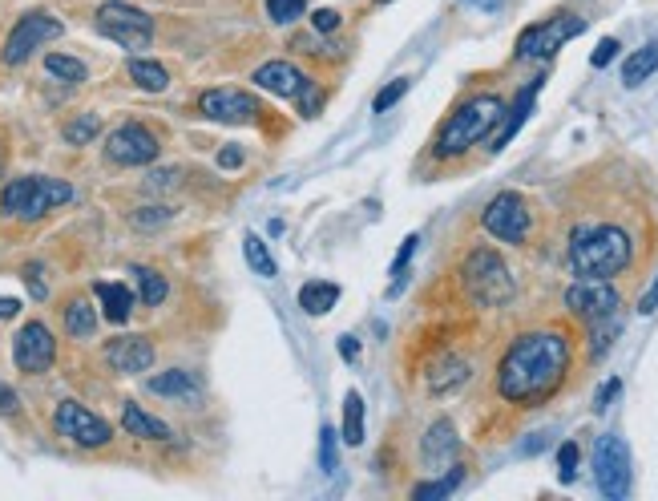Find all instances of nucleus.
Returning a JSON list of instances; mask_svg holds the SVG:
<instances>
[{
	"label": "nucleus",
	"instance_id": "1",
	"mask_svg": "<svg viewBox=\"0 0 658 501\" xmlns=\"http://www.w3.org/2000/svg\"><path fill=\"white\" fill-rule=\"evenodd\" d=\"M574 340L562 328H537L517 336L497 364V396L521 409L545 405L570 376Z\"/></svg>",
	"mask_w": 658,
	"mask_h": 501
},
{
	"label": "nucleus",
	"instance_id": "2",
	"mask_svg": "<svg viewBox=\"0 0 658 501\" xmlns=\"http://www.w3.org/2000/svg\"><path fill=\"white\" fill-rule=\"evenodd\" d=\"M566 263L578 279H614L634 263V239L618 223H578L570 231Z\"/></svg>",
	"mask_w": 658,
	"mask_h": 501
},
{
	"label": "nucleus",
	"instance_id": "3",
	"mask_svg": "<svg viewBox=\"0 0 658 501\" xmlns=\"http://www.w3.org/2000/svg\"><path fill=\"white\" fill-rule=\"evenodd\" d=\"M501 114H505V102H501L497 93H477V97H469V102H461V106L445 118V126L436 130V138H432V158H436V162H453V158L469 154L477 142H485V138L497 130Z\"/></svg>",
	"mask_w": 658,
	"mask_h": 501
},
{
	"label": "nucleus",
	"instance_id": "4",
	"mask_svg": "<svg viewBox=\"0 0 658 501\" xmlns=\"http://www.w3.org/2000/svg\"><path fill=\"white\" fill-rule=\"evenodd\" d=\"M69 198H73L69 182L49 178V174H21V178H9V186L0 190V211L21 223H37L53 207L69 203Z\"/></svg>",
	"mask_w": 658,
	"mask_h": 501
},
{
	"label": "nucleus",
	"instance_id": "5",
	"mask_svg": "<svg viewBox=\"0 0 658 501\" xmlns=\"http://www.w3.org/2000/svg\"><path fill=\"white\" fill-rule=\"evenodd\" d=\"M461 283H465V291H469V299H473L477 308H505L509 299L517 295L513 271L501 259V251H493V247H473L465 255Z\"/></svg>",
	"mask_w": 658,
	"mask_h": 501
},
{
	"label": "nucleus",
	"instance_id": "6",
	"mask_svg": "<svg viewBox=\"0 0 658 501\" xmlns=\"http://www.w3.org/2000/svg\"><path fill=\"white\" fill-rule=\"evenodd\" d=\"M93 25L105 41H114L130 53L150 49V41H154V21L142 9L126 5V0H105V5L97 9V17H93Z\"/></svg>",
	"mask_w": 658,
	"mask_h": 501
},
{
	"label": "nucleus",
	"instance_id": "7",
	"mask_svg": "<svg viewBox=\"0 0 658 501\" xmlns=\"http://www.w3.org/2000/svg\"><path fill=\"white\" fill-rule=\"evenodd\" d=\"M578 33H586V17H574V13H558L550 21H537L529 25L521 37H517V57L521 61H550L566 41H574Z\"/></svg>",
	"mask_w": 658,
	"mask_h": 501
},
{
	"label": "nucleus",
	"instance_id": "8",
	"mask_svg": "<svg viewBox=\"0 0 658 501\" xmlns=\"http://www.w3.org/2000/svg\"><path fill=\"white\" fill-rule=\"evenodd\" d=\"M481 227H485L493 239H501V243H513V247L529 243V235H533V211H529V203H525V194L501 190L493 203L485 207Z\"/></svg>",
	"mask_w": 658,
	"mask_h": 501
},
{
	"label": "nucleus",
	"instance_id": "9",
	"mask_svg": "<svg viewBox=\"0 0 658 501\" xmlns=\"http://www.w3.org/2000/svg\"><path fill=\"white\" fill-rule=\"evenodd\" d=\"M53 429L73 441L77 449H105L114 441V429H109L105 417H97L93 409H85L81 400H61L57 413H53Z\"/></svg>",
	"mask_w": 658,
	"mask_h": 501
},
{
	"label": "nucleus",
	"instance_id": "10",
	"mask_svg": "<svg viewBox=\"0 0 658 501\" xmlns=\"http://www.w3.org/2000/svg\"><path fill=\"white\" fill-rule=\"evenodd\" d=\"M61 33H65V25H61L53 13L33 9V13H25V17L13 25V33H9L5 49H0V61H5V65H25V61H29L41 45L57 41Z\"/></svg>",
	"mask_w": 658,
	"mask_h": 501
},
{
	"label": "nucleus",
	"instance_id": "11",
	"mask_svg": "<svg viewBox=\"0 0 658 501\" xmlns=\"http://www.w3.org/2000/svg\"><path fill=\"white\" fill-rule=\"evenodd\" d=\"M630 477H634V469H630L626 441L618 433H606L598 441V449H594V481H598L602 497H610V501L630 497Z\"/></svg>",
	"mask_w": 658,
	"mask_h": 501
},
{
	"label": "nucleus",
	"instance_id": "12",
	"mask_svg": "<svg viewBox=\"0 0 658 501\" xmlns=\"http://www.w3.org/2000/svg\"><path fill=\"white\" fill-rule=\"evenodd\" d=\"M158 154H162V142L142 122H122L114 134L105 138V158L118 162V166H150Z\"/></svg>",
	"mask_w": 658,
	"mask_h": 501
},
{
	"label": "nucleus",
	"instance_id": "13",
	"mask_svg": "<svg viewBox=\"0 0 658 501\" xmlns=\"http://www.w3.org/2000/svg\"><path fill=\"white\" fill-rule=\"evenodd\" d=\"M198 114L210 122H223V126H247V122H259L263 106L247 89H206L198 97Z\"/></svg>",
	"mask_w": 658,
	"mask_h": 501
},
{
	"label": "nucleus",
	"instance_id": "14",
	"mask_svg": "<svg viewBox=\"0 0 658 501\" xmlns=\"http://www.w3.org/2000/svg\"><path fill=\"white\" fill-rule=\"evenodd\" d=\"M618 287L610 279H578L566 287V308L570 316L586 320V324H598L606 316H618Z\"/></svg>",
	"mask_w": 658,
	"mask_h": 501
},
{
	"label": "nucleus",
	"instance_id": "15",
	"mask_svg": "<svg viewBox=\"0 0 658 501\" xmlns=\"http://www.w3.org/2000/svg\"><path fill=\"white\" fill-rule=\"evenodd\" d=\"M53 360H57V340H53L49 324H41V320L21 324V332L13 336V364L25 376H41L53 368Z\"/></svg>",
	"mask_w": 658,
	"mask_h": 501
},
{
	"label": "nucleus",
	"instance_id": "16",
	"mask_svg": "<svg viewBox=\"0 0 658 501\" xmlns=\"http://www.w3.org/2000/svg\"><path fill=\"white\" fill-rule=\"evenodd\" d=\"M154 340L150 336H114L105 344V364L114 368L118 376H138V372H150L154 364Z\"/></svg>",
	"mask_w": 658,
	"mask_h": 501
},
{
	"label": "nucleus",
	"instance_id": "17",
	"mask_svg": "<svg viewBox=\"0 0 658 501\" xmlns=\"http://www.w3.org/2000/svg\"><path fill=\"white\" fill-rule=\"evenodd\" d=\"M251 81L259 89L275 93V97H287V102H291V97H299V93H307V89H315V81L303 69H295L291 61H267V65H259L251 73Z\"/></svg>",
	"mask_w": 658,
	"mask_h": 501
},
{
	"label": "nucleus",
	"instance_id": "18",
	"mask_svg": "<svg viewBox=\"0 0 658 501\" xmlns=\"http://www.w3.org/2000/svg\"><path fill=\"white\" fill-rule=\"evenodd\" d=\"M537 93H541V77H533L517 97H513V106L501 114V122H497V130H493V142H489V150L493 154H501L513 138H517V130L525 126V118L533 114V102H537Z\"/></svg>",
	"mask_w": 658,
	"mask_h": 501
},
{
	"label": "nucleus",
	"instance_id": "19",
	"mask_svg": "<svg viewBox=\"0 0 658 501\" xmlns=\"http://www.w3.org/2000/svg\"><path fill=\"white\" fill-rule=\"evenodd\" d=\"M457 449H461V437H457V429H453L449 417L432 421L428 433H424V441H420V457H424L428 469H445V465H453Z\"/></svg>",
	"mask_w": 658,
	"mask_h": 501
},
{
	"label": "nucleus",
	"instance_id": "20",
	"mask_svg": "<svg viewBox=\"0 0 658 501\" xmlns=\"http://www.w3.org/2000/svg\"><path fill=\"white\" fill-rule=\"evenodd\" d=\"M93 295L101 299V316L109 320V324H126L130 320V312H134V291L126 287V283H93Z\"/></svg>",
	"mask_w": 658,
	"mask_h": 501
},
{
	"label": "nucleus",
	"instance_id": "21",
	"mask_svg": "<svg viewBox=\"0 0 658 501\" xmlns=\"http://www.w3.org/2000/svg\"><path fill=\"white\" fill-rule=\"evenodd\" d=\"M150 392L154 396H174V400H198L202 396V384L186 368H166V372L150 376Z\"/></svg>",
	"mask_w": 658,
	"mask_h": 501
},
{
	"label": "nucleus",
	"instance_id": "22",
	"mask_svg": "<svg viewBox=\"0 0 658 501\" xmlns=\"http://www.w3.org/2000/svg\"><path fill=\"white\" fill-rule=\"evenodd\" d=\"M122 429H126L130 437H142V441H170V437H174L166 421L150 417L142 405H134V400H126V405H122Z\"/></svg>",
	"mask_w": 658,
	"mask_h": 501
},
{
	"label": "nucleus",
	"instance_id": "23",
	"mask_svg": "<svg viewBox=\"0 0 658 501\" xmlns=\"http://www.w3.org/2000/svg\"><path fill=\"white\" fill-rule=\"evenodd\" d=\"M465 380H469V360H461V356H441L428 368V392L432 396H445V392L461 388Z\"/></svg>",
	"mask_w": 658,
	"mask_h": 501
},
{
	"label": "nucleus",
	"instance_id": "24",
	"mask_svg": "<svg viewBox=\"0 0 658 501\" xmlns=\"http://www.w3.org/2000/svg\"><path fill=\"white\" fill-rule=\"evenodd\" d=\"M340 304V283H327V279H311L299 287V308L307 316H327Z\"/></svg>",
	"mask_w": 658,
	"mask_h": 501
},
{
	"label": "nucleus",
	"instance_id": "25",
	"mask_svg": "<svg viewBox=\"0 0 658 501\" xmlns=\"http://www.w3.org/2000/svg\"><path fill=\"white\" fill-rule=\"evenodd\" d=\"M61 320H65V332H69L73 340H93V332H97V308L89 304L85 295H73V299H69L65 312H61Z\"/></svg>",
	"mask_w": 658,
	"mask_h": 501
},
{
	"label": "nucleus",
	"instance_id": "26",
	"mask_svg": "<svg viewBox=\"0 0 658 501\" xmlns=\"http://www.w3.org/2000/svg\"><path fill=\"white\" fill-rule=\"evenodd\" d=\"M650 73H658V41H646L642 49H634L622 65V85L626 89H638Z\"/></svg>",
	"mask_w": 658,
	"mask_h": 501
},
{
	"label": "nucleus",
	"instance_id": "27",
	"mask_svg": "<svg viewBox=\"0 0 658 501\" xmlns=\"http://www.w3.org/2000/svg\"><path fill=\"white\" fill-rule=\"evenodd\" d=\"M126 73H130V81H134L138 89H146V93H162V89L170 85L166 65H162V61H150V57H138V53L130 57Z\"/></svg>",
	"mask_w": 658,
	"mask_h": 501
},
{
	"label": "nucleus",
	"instance_id": "28",
	"mask_svg": "<svg viewBox=\"0 0 658 501\" xmlns=\"http://www.w3.org/2000/svg\"><path fill=\"white\" fill-rule=\"evenodd\" d=\"M340 441L344 445H364V396L352 388V392H344V425H340Z\"/></svg>",
	"mask_w": 658,
	"mask_h": 501
},
{
	"label": "nucleus",
	"instance_id": "29",
	"mask_svg": "<svg viewBox=\"0 0 658 501\" xmlns=\"http://www.w3.org/2000/svg\"><path fill=\"white\" fill-rule=\"evenodd\" d=\"M461 481H465V469H461V465H453L445 477H436V481H420V485L412 489V501H441V497H449Z\"/></svg>",
	"mask_w": 658,
	"mask_h": 501
},
{
	"label": "nucleus",
	"instance_id": "30",
	"mask_svg": "<svg viewBox=\"0 0 658 501\" xmlns=\"http://www.w3.org/2000/svg\"><path fill=\"white\" fill-rule=\"evenodd\" d=\"M134 275H138V295H142V304H146V308H158L162 299L170 295L166 279H162L154 267H134Z\"/></svg>",
	"mask_w": 658,
	"mask_h": 501
},
{
	"label": "nucleus",
	"instance_id": "31",
	"mask_svg": "<svg viewBox=\"0 0 658 501\" xmlns=\"http://www.w3.org/2000/svg\"><path fill=\"white\" fill-rule=\"evenodd\" d=\"M45 69H49L57 81H69V85L89 81V69H85L77 57H65V53H49V57H45Z\"/></svg>",
	"mask_w": 658,
	"mask_h": 501
},
{
	"label": "nucleus",
	"instance_id": "32",
	"mask_svg": "<svg viewBox=\"0 0 658 501\" xmlns=\"http://www.w3.org/2000/svg\"><path fill=\"white\" fill-rule=\"evenodd\" d=\"M243 255H247V263H251L255 275H263V279L275 275V259H271V251H267V243L259 235H247L243 239Z\"/></svg>",
	"mask_w": 658,
	"mask_h": 501
},
{
	"label": "nucleus",
	"instance_id": "33",
	"mask_svg": "<svg viewBox=\"0 0 658 501\" xmlns=\"http://www.w3.org/2000/svg\"><path fill=\"white\" fill-rule=\"evenodd\" d=\"M97 134H101V118H97V114H81V118H73V122L65 126V142H69V146H89Z\"/></svg>",
	"mask_w": 658,
	"mask_h": 501
},
{
	"label": "nucleus",
	"instance_id": "34",
	"mask_svg": "<svg viewBox=\"0 0 658 501\" xmlns=\"http://www.w3.org/2000/svg\"><path fill=\"white\" fill-rule=\"evenodd\" d=\"M416 247H420V235H408V239L400 243L396 259H392V267H388V275H392V295H400V291H404V271H408V263H412Z\"/></svg>",
	"mask_w": 658,
	"mask_h": 501
},
{
	"label": "nucleus",
	"instance_id": "35",
	"mask_svg": "<svg viewBox=\"0 0 658 501\" xmlns=\"http://www.w3.org/2000/svg\"><path fill=\"white\" fill-rule=\"evenodd\" d=\"M408 89H412V77H396L392 85H384V89L376 93V102H372V110H376V114H388V110H392V106L400 102V97H404Z\"/></svg>",
	"mask_w": 658,
	"mask_h": 501
},
{
	"label": "nucleus",
	"instance_id": "36",
	"mask_svg": "<svg viewBox=\"0 0 658 501\" xmlns=\"http://www.w3.org/2000/svg\"><path fill=\"white\" fill-rule=\"evenodd\" d=\"M267 13L275 25H291L307 13V0H267Z\"/></svg>",
	"mask_w": 658,
	"mask_h": 501
},
{
	"label": "nucleus",
	"instance_id": "37",
	"mask_svg": "<svg viewBox=\"0 0 658 501\" xmlns=\"http://www.w3.org/2000/svg\"><path fill=\"white\" fill-rule=\"evenodd\" d=\"M336 445H340V433L332 425H323L319 429V465H323V473H336Z\"/></svg>",
	"mask_w": 658,
	"mask_h": 501
},
{
	"label": "nucleus",
	"instance_id": "38",
	"mask_svg": "<svg viewBox=\"0 0 658 501\" xmlns=\"http://www.w3.org/2000/svg\"><path fill=\"white\" fill-rule=\"evenodd\" d=\"M170 219H174L170 207H142V211L134 215V227H138V231H154V227H162V223H170Z\"/></svg>",
	"mask_w": 658,
	"mask_h": 501
},
{
	"label": "nucleus",
	"instance_id": "39",
	"mask_svg": "<svg viewBox=\"0 0 658 501\" xmlns=\"http://www.w3.org/2000/svg\"><path fill=\"white\" fill-rule=\"evenodd\" d=\"M578 457H582V453H578V441H566V445L558 449V477H562L566 485H570L574 473H578Z\"/></svg>",
	"mask_w": 658,
	"mask_h": 501
},
{
	"label": "nucleus",
	"instance_id": "40",
	"mask_svg": "<svg viewBox=\"0 0 658 501\" xmlns=\"http://www.w3.org/2000/svg\"><path fill=\"white\" fill-rule=\"evenodd\" d=\"M25 283H29V295H33V299H45V295H49V283H45L41 263H25Z\"/></svg>",
	"mask_w": 658,
	"mask_h": 501
},
{
	"label": "nucleus",
	"instance_id": "41",
	"mask_svg": "<svg viewBox=\"0 0 658 501\" xmlns=\"http://www.w3.org/2000/svg\"><path fill=\"white\" fill-rule=\"evenodd\" d=\"M618 49H622V45H618L614 37H606V41H598V49L590 53V65H594V69H606V65H610V61L618 57Z\"/></svg>",
	"mask_w": 658,
	"mask_h": 501
},
{
	"label": "nucleus",
	"instance_id": "42",
	"mask_svg": "<svg viewBox=\"0 0 658 501\" xmlns=\"http://www.w3.org/2000/svg\"><path fill=\"white\" fill-rule=\"evenodd\" d=\"M340 21H344V17H340L336 9H319V13H311V29H315V33H336Z\"/></svg>",
	"mask_w": 658,
	"mask_h": 501
},
{
	"label": "nucleus",
	"instance_id": "43",
	"mask_svg": "<svg viewBox=\"0 0 658 501\" xmlns=\"http://www.w3.org/2000/svg\"><path fill=\"white\" fill-rule=\"evenodd\" d=\"M618 392H622V380H618V376H610V380L598 388V396H594V409H598V413H606V409H610V400H614Z\"/></svg>",
	"mask_w": 658,
	"mask_h": 501
},
{
	"label": "nucleus",
	"instance_id": "44",
	"mask_svg": "<svg viewBox=\"0 0 658 501\" xmlns=\"http://www.w3.org/2000/svg\"><path fill=\"white\" fill-rule=\"evenodd\" d=\"M17 413H21V396L0 380V417H17Z\"/></svg>",
	"mask_w": 658,
	"mask_h": 501
},
{
	"label": "nucleus",
	"instance_id": "45",
	"mask_svg": "<svg viewBox=\"0 0 658 501\" xmlns=\"http://www.w3.org/2000/svg\"><path fill=\"white\" fill-rule=\"evenodd\" d=\"M650 312H658V275H654V283L642 291V299H638V316H650Z\"/></svg>",
	"mask_w": 658,
	"mask_h": 501
},
{
	"label": "nucleus",
	"instance_id": "46",
	"mask_svg": "<svg viewBox=\"0 0 658 501\" xmlns=\"http://www.w3.org/2000/svg\"><path fill=\"white\" fill-rule=\"evenodd\" d=\"M243 146H227V150H218V166H223V170H239L243 166Z\"/></svg>",
	"mask_w": 658,
	"mask_h": 501
},
{
	"label": "nucleus",
	"instance_id": "47",
	"mask_svg": "<svg viewBox=\"0 0 658 501\" xmlns=\"http://www.w3.org/2000/svg\"><path fill=\"white\" fill-rule=\"evenodd\" d=\"M340 356H344L348 364H356V360H360V340H356V336H340Z\"/></svg>",
	"mask_w": 658,
	"mask_h": 501
},
{
	"label": "nucleus",
	"instance_id": "48",
	"mask_svg": "<svg viewBox=\"0 0 658 501\" xmlns=\"http://www.w3.org/2000/svg\"><path fill=\"white\" fill-rule=\"evenodd\" d=\"M21 312V299H13V295H0V320H13Z\"/></svg>",
	"mask_w": 658,
	"mask_h": 501
},
{
	"label": "nucleus",
	"instance_id": "49",
	"mask_svg": "<svg viewBox=\"0 0 658 501\" xmlns=\"http://www.w3.org/2000/svg\"><path fill=\"white\" fill-rule=\"evenodd\" d=\"M541 449H545V433H533V437L521 445V453H525V457H529V453H541Z\"/></svg>",
	"mask_w": 658,
	"mask_h": 501
},
{
	"label": "nucleus",
	"instance_id": "50",
	"mask_svg": "<svg viewBox=\"0 0 658 501\" xmlns=\"http://www.w3.org/2000/svg\"><path fill=\"white\" fill-rule=\"evenodd\" d=\"M473 5H477V9H493V5H497V0H473Z\"/></svg>",
	"mask_w": 658,
	"mask_h": 501
},
{
	"label": "nucleus",
	"instance_id": "51",
	"mask_svg": "<svg viewBox=\"0 0 658 501\" xmlns=\"http://www.w3.org/2000/svg\"><path fill=\"white\" fill-rule=\"evenodd\" d=\"M0 174H5V150H0Z\"/></svg>",
	"mask_w": 658,
	"mask_h": 501
},
{
	"label": "nucleus",
	"instance_id": "52",
	"mask_svg": "<svg viewBox=\"0 0 658 501\" xmlns=\"http://www.w3.org/2000/svg\"><path fill=\"white\" fill-rule=\"evenodd\" d=\"M376 5H392V0H376Z\"/></svg>",
	"mask_w": 658,
	"mask_h": 501
}]
</instances>
